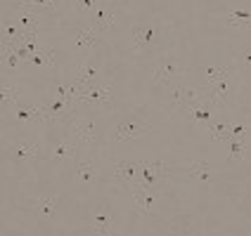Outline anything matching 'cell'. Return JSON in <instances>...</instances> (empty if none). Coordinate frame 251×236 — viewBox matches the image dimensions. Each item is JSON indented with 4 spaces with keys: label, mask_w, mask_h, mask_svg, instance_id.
<instances>
[{
    "label": "cell",
    "mask_w": 251,
    "mask_h": 236,
    "mask_svg": "<svg viewBox=\"0 0 251 236\" xmlns=\"http://www.w3.org/2000/svg\"><path fill=\"white\" fill-rule=\"evenodd\" d=\"M230 132H232V137H244V132H247V128H244V123L230 125Z\"/></svg>",
    "instance_id": "31"
},
{
    "label": "cell",
    "mask_w": 251,
    "mask_h": 236,
    "mask_svg": "<svg viewBox=\"0 0 251 236\" xmlns=\"http://www.w3.org/2000/svg\"><path fill=\"white\" fill-rule=\"evenodd\" d=\"M225 19L235 26H251V12H239V10H232V12H225Z\"/></svg>",
    "instance_id": "26"
},
{
    "label": "cell",
    "mask_w": 251,
    "mask_h": 236,
    "mask_svg": "<svg viewBox=\"0 0 251 236\" xmlns=\"http://www.w3.org/2000/svg\"><path fill=\"white\" fill-rule=\"evenodd\" d=\"M74 151H76V144L74 142H69V139H57L55 144L48 149L45 158L48 161H69L71 156H74Z\"/></svg>",
    "instance_id": "12"
},
{
    "label": "cell",
    "mask_w": 251,
    "mask_h": 236,
    "mask_svg": "<svg viewBox=\"0 0 251 236\" xmlns=\"http://www.w3.org/2000/svg\"><path fill=\"white\" fill-rule=\"evenodd\" d=\"M133 198H135V210L140 215H150L154 208L156 198H159V189H147V187H133Z\"/></svg>",
    "instance_id": "7"
},
{
    "label": "cell",
    "mask_w": 251,
    "mask_h": 236,
    "mask_svg": "<svg viewBox=\"0 0 251 236\" xmlns=\"http://www.w3.org/2000/svg\"><path fill=\"white\" fill-rule=\"evenodd\" d=\"M154 81H159V83H168L176 73H178V64L171 59V57H164L156 66H154Z\"/></svg>",
    "instance_id": "16"
},
{
    "label": "cell",
    "mask_w": 251,
    "mask_h": 236,
    "mask_svg": "<svg viewBox=\"0 0 251 236\" xmlns=\"http://www.w3.org/2000/svg\"><path fill=\"white\" fill-rule=\"evenodd\" d=\"M140 182L138 187H147V189H161L164 180H166L168 166L164 161H140Z\"/></svg>",
    "instance_id": "1"
},
{
    "label": "cell",
    "mask_w": 251,
    "mask_h": 236,
    "mask_svg": "<svg viewBox=\"0 0 251 236\" xmlns=\"http://www.w3.org/2000/svg\"><path fill=\"white\" fill-rule=\"evenodd\" d=\"M76 177L81 182H85V184H93L95 177H98V170H95V166L90 161H83V163H78V168H76Z\"/></svg>",
    "instance_id": "22"
},
{
    "label": "cell",
    "mask_w": 251,
    "mask_h": 236,
    "mask_svg": "<svg viewBox=\"0 0 251 236\" xmlns=\"http://www.w3.org/2000/svg\"><path fill=\"white\" fill-rule=\"evenodd\" d=\"M31 208L38 217H50L59 208V198H36V201H31Z\"/></svg>",
    "instance_id": "18"
},
{
    "label": "cell",
    "mask_w": 251,
    "mask_h": 236,
    "mask_svg": "<svg viewBox=\"0 0 251 236\" xmlns=\"http://www.w3.org/2000/svg\"><path fill=\"white\" fill-rule=\"evenodd\" d=\"M211 107H213V104H211V99H206V102H201V104L187 107L185 113H187V118H190V121H197V123H201V125H209L211 118H213V109H211Z\"/></svg>",
    "instance_id": "13"
},
{
    "label": "cell",
    "mask_w": 251,
    "mask_h": 236,
    "mask_svg": "<svg viewBox=\"0 0 251 236\" xmlns=\"http://www.w3.org/2000/svg\"><path fill=\"white\" fill-rule=\"evenodd\" d=\"M114 227V217H112V210L107 206H100L95 217H93V232L95 234H109Z\"/></svg>",
    "instance_id": "14"
},
{
    "label": "cell",
    "mask_w": 251,
    "mask_h": 236,
    "mask_svg": "<svg viewBox=\"0 0 251 236\" xmlns=\"http://www.w3.org/2000/svg\"><path fill=\"white\" fill-rule=\"evenodd\" d=\"M95 7H98V0H74L76 12H93Z\"/></svg>",
    "instance_id": "29"
},
{
    "label": "cell",
    "mask_w": 251,
    "mask_h": 236,
    "mask_svg": "<svg viewBox=\"0 0 251 236\" xmlns=\"http://www.w3.org/2000/svg\"><path fill=\"white\" fill-rule=\"evenodd\" d=\"M244 149H247L244 137H230L227 139V158H230V161H242V158H244Z\"/></svg>",
    "instance_id": "21"
},
{
    "label": "cell",
    "mask_w": 251,
    "mask_h": 236,
    "mask_svg": "<svg viewBox=\"0 0 251 236\" xmlns=\"http://www.w3.org/2000/svg\"><path fill=\"white\" fill-rule=\"evenodd\" d=\"M230 95V76H223L221 81L209 83V99L211 104H223Z\"/></svg>",
    "instance_id": "17"
},
{
    "label": "cell",
    "mask_w": 251,
    "mask_h": 236,
    "mask_svg": "<svg viewBox=\"0 0 251 236\" xmlns=\"http://www.w3.org/2000/svg\"><path fill=\"white\" fill-rule=\"evenodd\" d=\"M147 130H150V123H147V121H142V118L133 116V113H126L124 118H121V123L116 125V130H114V139H116V142L138 139V137H142Z\"/></svg>",
    "instance_id": "3"
},
{
    "label": "cell",
    "mask_w": 251,
    "mask_h": 236,
    "mask_svg": "<svg viewBox=\"0 0 251 236\" xmlns=\"http://www.w3.org/2000/svg\"><path fill=\"white\" fill-rule=\"evenodd\" d=\"M12 19L19 24L22 33H36V31H38V24H41L38 10H28V7H19V12L14 14Z\"/></svg>",
    "instance_id": "11"
},
{
    "label": "cell",
    "mask_w": 251,
    "mask_h": 236,
    "mask_svg": "<svg viewBox=\"0 0 251 236\" xmlns=\"http://www.w3.org/2000/svg\"><path fill=\"white\" fill-rule=\"evenodd\" d=\"M90 104V107H107L112 102V85L104 83V85H83L78 90V97H76V104Z\"/></svg>",
    "instance_id": "4"
},
{
    "label": "cell",
    "mask_w": 251,
    "mask_h": 236,
    "mask_svg": "<svg viewBox=\"0 0 251 236\" xmlns=\"http://www.w3.org/2000/svg\"><path fill=\"white\" fill-rule=\"evenodd\" d=\"M69 139L78 147V144H95L98 139V130H95V121L90 116H78L69 123Z\"/></svg>",
    "instance_id": "2"
},
{
    "label": "cell",
    "mask_w": 251,
    "mask_h": 236,
    "mask_svg": "<svg viewBox=\"0 0 251 236\" xmlns=\"http://www.w3.org/2000/svg\"><path fill=\"white\" fill-rule=\"evenodd\" d=\"M93 19H95V26L100 31H109L114 26V21H116V17L109 7H95L93 10Z\"/></svg>",
    "instance_id": "20"
},
{
    "label": "cell",
    "mask_w": 251,
    "mask_h": 236,
    "mask_svg": "<svg viewBox=\"0 0 251 236\" xmlns=\"http://www.w3.org/2000/svg\"><path fill=\"white\" fill-rule=\"evenodd\" d=\"M223 76H230V71H225V69H206V85L221 81Z\"/></svg>",
    "instance_id": "30"
},
{
    "label": "cell",
    "mask_w": 251,
    "mask_h": 236,
    "mask_svg": "<svg viewBox=\"0 0 251 236\" xmlns=\"http://www.w3.org/2000/svg\"><path fill=\"white\" fill-rule=\"evenodd\" d=\"M33 66H55V52H43V50H38V52H33L31 55V59H28Z\"/></svg>",
    "instance_id": "25"
},
{
    "label": "cell",
    "mask_w": 251,
    "mask_h": 236,
    "mask_svg": "<svg viewBox=\"0 0 251 236\" xmlns=\"http://www.w3.org/2000/svg\"><path fill=\"white\" fill-rule=\"evenodd\" d=\"M57 0H22V5L19 7H28V10H50V7H55Z\"/></svg>",
    "instance_id": "27"
},
{
    "label": "cell",
    "mask_w": 251,
    "mask_h": 236,
    "mask_svg": "<svg viewBox=\"0 0 251 236\" xmlns=\"http://www.w3.org/2000/svg\"><path fill=\"white\" fill-rule=\"evenodd\" d=\"M100 41V33L95 28H81V31H76L74 33V45H78V47H88V50H93Z\"/></svg>",
    "instance_id": "19"
},
{
    "label": "cell",
    "mask_w": 251,
    "mask_h": 236,
    "mask_svg": "<svg viewBox=\"0 0 251 236\" xmlns=\"http://www.w3.org/2000/svg\"><path fill=\"white\" fill-rule=\"evenodd\" d=\"M237 62H239V64H251V50H244V52L239 55Z\"/></svg>",
    "instance_id": "32"
},
{
    "label": "cell",
    "mask_w": 251,
    "mask_h": 236,
    "mask_svg": "<svg viewBox=\"0 0 251 236\" xmlns=\"http://www.w3.org/2000/svg\"><path fill=\"white\" fill-rule=\"evenodd\" d=\"M7 156H10V161L17 163V166H31V163H36L38 158H41V147L36 144V142H14L10 144V149H7Z\"/></svg>",
    "instance_id": "5"
},
{
    "label": "cell",
    "mask_w": 251,
    "mask_h": 236,
    "mask_svg": "<svg viewBox=\"0 0 251 236\" xmlns=\"http://www.w3.org/2000/svg\"><path fill=\"white\" fill-rule=\"evenodd\" d=\"M154 36H156V26H154V24H140V26L133 31V50L140 52L145 45L152 43Z\"/></svg>",
    "instance_id": "15"
},
{
    "label": "cell",
    "mask_w": 251,
    "mask_h": 236,
    "mask_svg": "<svg viewBox=\"0 0 251 236\" xmlns=\"http://www.w3.org/2000/svg\"><path fill=\"white\" fill-rule=\"evenodd\" d=\"M114 177L124 182L128 189L138 187V182H140V168H138V163H128V161H124V163H116V166H114Z\"/></svg>",
    "instance_id": "10"
},
{
    "label": "cell",
    "mask_w": 251,
    "mask_h": 236,
    "mask_svg": "<svg viewBox=\"0 0 251 236\" xmlns=\"http://www.w3.org/2000/svg\"><path fill=\"white\" fill-rule=\"evenodd\" d=\"M206 130H209L211 139H221V142H227V139L232 137V132H230V125H227V123H209V125H206Z\"/></svg>",
    "instance_id": "23"
},
{
    "label": "cell",
    "mask_w": 251,
    "mask_h": 236,
    "mask_svg": "<svg viewBox=\"0 0 251 236\" xmlns=\"http://www.w3.org/2000/svg\"><path fill=\"white\" fill-rule=\"evenodd\" d=\"M71 81L78 83V85H95V83H100V69L90 62V59H83V62L74 69Z\"/></svg>",
    "instance_id": "8"
},
{
    "label": "cell",
    "mask_w": 251,
    "mask_h": 236,
    "mask_svg": "<svg viewBox=\"0 0 251 236\" xmlns=\"http://www.w3.org/2000/svg\"><path fill=\"white\" fill-rule=\"evenodd\" d=\"M209 97H201V90H197V87H187V85H176L173 87V99H171V104L176 107H182V109H187V107H195V104H201V102H206Z\"/></svg>",
    "instance_id": "6"
},
{
    "label": "cell",
    "mask_w": 251,
    "mask_h": 236,
    "mask_svg": "<svg viewBox=\"0 0 251 236\" xmlns=\"http://www.w3.org/2000/svg\"><path fill=\"white\" fill-rule=\"evenodd\" d=\"M74 107H76V104H71V102H67V99H62V97H55V95H50L48 102H45V111H48V118H50V121L67 118V116L74 111Z\"/></svg>",
    "instance_id": "9"
},
{
    "label": "cell",
    "mask_w": 251,
    "mask_h": 236,
    "mask_svg": "<svg viewBox=\"0 0 251 236\" xmlns=\"http://www.w3.org/2000/svg\"><path fill=\"white\" fill-rule=\"evenodd\" d=\"M0 102H2V109H5L7 104L17 102V87H14V85H2V92H0Z\"/></svg>",
    "instance_id": "28"
},
{
    "label": "cell",
    "mask_w": 251,
    "mask_h": 236,
    "mask_svg": "<svg viewBox=\"0 0 251 236\" xmlns=\"http://www.w3.org/2000/svg\"><path fill=\"white\" fill-rule=\"evenodd\" d=\"M190 177H195V180H201V182H211V168L206 163H195V166H190L185 170Z\"/></svg>",
    "instance_id": "24"
}]
</instances>
